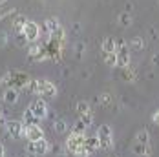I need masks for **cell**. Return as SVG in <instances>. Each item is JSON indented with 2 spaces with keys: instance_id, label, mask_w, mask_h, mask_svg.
Listing matches in <instances>:
<instances>
[{
  "instance_id": "9c48e42d",
  "label": "cell",
  "mask_w": 159,
  "mask_h": 157,
  "mask_svg": "<svg viewBox=\"0 0 159 157\" xmlns=\"http://www.w3.org/2000/svg\"><path fill=\"white\" fill-rule=\"evenodd\" d=\"M31 78L28 77V73L24 71H11V80H9V86H13L16 90H22V88H28Z\"/></svg>"
},
{
  "instance_id": "ac0fdd59",
  "label": "cell",
  "mask_w": 159,
  "mask_h": 157,
  "mask_svg": "<svg viewBox=\"0 0 159 157\" xmlns=\"http://www.w3.org/2000/svg\"><path fill=\"white\" fill-rule=\"evenodd\" d=\"M53 130H55L57 133H66V132H68V124L64 123L62 119H57L55 124H53Z\"/></svg>"
},
{
  "instance_id": "ffe728a7",
  "label": "cell",
  "mask_w": 159,
  "mask_h": 157,
  "mask_svg": "<svg viewBox=\"0 0 159 157\" xmlns=\"http://www.w3.org/2000/svg\"><path fill=\"white\" fill-rule=\"evenodd\" d=\"M128 47H132V49H135V51L143 49V47H144L143 38H141V37H134V38H132V42H130V46H128Z\"/></svg>"
},
{
  "instance_id": "2e32d148",
  "label": "cell",
  "mask_w": 159,
  "mask_h": 157,
  "mask_svg": "<svg viewBox=\"0 0 159 157\" xmlns=\"http://www.w3.org/2000/svg\"><path fill=\"white\" fill-rule=\"evenodd\" d=\"M44 28H46V31H48V35H51L53 31H57L59 28H61V24H59V20L53 16V18H48L46 22H44Z\"/></svg>"
},
{
  "instance_id": "e0dca14e",
  "label": "cell",
  "mask_w": 159,
  "mask_h": 157,
  "mask_svg": "<svg viewBox=\"0 0 159 157\" xmlns=\"http://www.w3.org/2000/svg\"><path fill=\"white\" fill-rule=\"evenodd\" d=\"M75 110H77L79 115H84V113L92 111V108H90V102H88V101H79V102H77V106H75Z\"/></svg>"
},
{
  "instance_id": "8fae6325",
  "label": "cell",
  "mask_w": 159,
  "mask_h": 157,
  "mask_svg": "<svg viewBox=\"0 0 159 157\" xmlns=\"http://www.w3.org/2000/svg\"><path fill=\"white\" fill-rule=\"evenodd\" d=\"M6 130H7V133L11 135V137H15V139H18V137H22L24 135V123L22 121H6Z\"/></svg>"
},
{
  "instance_id": "603a6c76",
  "label": "cell",
  "mask_w": 159,
  "mask_h": 157,
  "mask_svg": "<svg viewBox=\"0 0 159 157\" xmlns=\"http://www.w3.org/2000/svg\"><path fill=\"white\" fill-rule=\"evenodd\" d=\"M26 22H28V18H26L24 15H20L18 18H15V22H13V28H15L16 31H20V29L24 28V24H26Z\"/></svg>"
},
{
  "instance_id": "83f0119b",
  "label": "cell",
  "mask_w": 159,
  "mask_h": 157,
  "mask_svg": "<svg viewBox=\"0 0 159 157\" xmlns=\"http://www.w3.org/2000/svg\"><path fill=\"white\" fill-rule=\"evenodd\" d=\"M80 53H84V44H77V55H80Z\"/></svg>"
},
{
  "instance_id": "4dcf8cb0",
  "label": "cell",
  "mask_w": 159,
  "mask_h": 157,
  "mask_svg": "<svg viewBox=\"0 0 159 157\" xmlns=\"http://www.w3.org/2000/svg\"><path fill=\"white\" fill-rule=\"evenodd\" d=\"M26 157H39V155H35V154H30V152H28V155Z\"/></svg>"
},
{
  "instance_id": "5b68a950",
  "label": "cell",
  "mask_w": 159,
  "mask_h": 157,
  "mask_svg": "<svg viewBox=\"0 0 159 157\" xmlns=\"http://www.w3.org/2000/svg\"><path fill=\"white\" fill-rule=\"evenodd\" d=\"M115 57H117V66L119 68H126L130 66V47L125 40H115Z\"/></svg>"
},
{
  "instance_id": "3957f363",
  "label": "cell",
  "mask_w": 159,
  "mask_h": 157,
  "mask_svg": "<svg viewBox=\"0 0 159 157\" xmlns=\"http://www.w3.org/2000/svg\"><path fill=\"white\" fill-rule=\"evenodd\" d=\"M115 46H117V42H115L113 37H104L101 49H102V59H104V62H106V66H110V68H115V66H117Z\"/></svg>"
},
{
  "instance_id": "5bb4252c",
  "label": "cell",
  "mask_w": 159,
  "mask_h": 157,
  "mask_svg": "<svg viewBox=\"0 0 159 157\" xmlns=\"http://www.w3.org/2000/svg\"><path fill=\"white\" fill-rule=\"evenodd\" d=\"M4 102H7V104H16L18 102V90L13 88V86H9V88H6L4 90Z\"/></svg>"
},
{
  "instance_id": "f546056e",
  "label": "cell",
  "mask_w": 159,
  "mask_h": 157,
  "mask_svg": "<svg viewBox=\"0 0 159 157\" xmlns=\"http://www.w3.org/2000/svg\"><path fill=\"white\" fill-rule=\"evenodd\" d=\"M4 124H6V119H4V115H2V111H0V128Z\"/></svg>"
},
{
  "instance_id": "9a60e30c",
  "label": "cell",
  "mask_w": 159,
  "mask_h": 157,
  "mask_svg": "<svg viewBox=\"0 0 159 157\" xmlns=\"http://www.w3.org/2000/svg\"><path fill=\"white\" fill-rule=\"evenodd\" d=\"M117 22H119L121 28H130L132 26V15L128 11H123V13H119V16H117Z\"/></svg>"
},
{
  "instance_id": "cb8c5ba5",
  "label": "cell",
  "mask_w": 159,
  "mask_h": 157,
  "mask_svg": "<svg viewBox=\"0 0 159 157\" xmlns=\"http://www.w3.org/2000/svg\"><path fill=\"white\" fill-rule=\"evenodd\" d=\"M79 119H80V121H82L86 126H92V124H93V111H88V113L80 115Z\"/></svg>"
},
{
  "instance_id": "277c9868",
  "label": "cell",
  "mask_w": 159,
  "mask_h": 157,
  "mask_svg": "<svg viewBox=\"0 0 159 157\" xmlns=\"http://www.w3.org/2000/svg\"><path fill=\"white\" fill-rule=\"evenodd\" d=\"M97 137H99V142H101V148L104 150H110L113 146V130H111L110 124H101L97 128Z\"/></svg>"
},
{
  "instance_id": "44dd1931",
  "label": "cell",
  "mask_w": 159,
  "mask_h": 157,
  "mask_svg": "<svg viewBox=\"0 0 159 157\" xmlns=\"http://www.w3.org/2000/svg\"><path fill=\"white\" fill-rule=\"evenodd\" d=\"M135 141L137 142H150V133H148V130H141V132H137V135H135Z\"/></svg>"
},
{
  "instance_id": "7c38bea8",
  "label": "cell",
  "mask_w": 159,
  "mask_h": 157,
  "mask_svg": "<svg viewBox=\"0 0 159 157\" xmlns=\"http://www.w3.org/2000/svg\"><path fill=\"white\" fill-rule=\"evenodd\" d=\"M132 152L139 157H150L152 155V146H150V142H137L135 141L134 146H132Z\"/></svg>"
},
{
  "instance_id": "d6986e66",
  "label": "cell",
  "mask_w": 159,
  "mask_h": 157,
  "mask_svg": "<svg viewBox=\"0 0 159 157\" xmlns=\"http://www.w3.org/2000/svg\"><path fill=\"white\" fill-rule=\"evenodd\" d=\"M123 70V78L126 80V82H132L134 78H135V71L130 68V66H126V68H121Z\"/></svg>"
},
{
  "instance_id": "30bf717a",
  "label": "cell",
  "mask_w": 159,
  "mask_h": 157,
  "mask_svg": "<svg viewBox=\"0 0 159 157\" xmlns=\"http://www.w3.org/2000/svg\"><path fill=\"white\" fill-rule=\"evenodd\" d=\"M24 137L28 139V141H39V139H42L44 137V130L37 124H28L24 126Z\"/></svg>"
},
{
  "instance_id": "7402d4cb",
  "label": "cell",
  "mask_w": 159,
  "mask_h": 157,
  "mask_svg": "<svg viewBox=\"0 0 159 157\" xmlns=\"http://www.w3.org/2000/svg\"><path fill=\"white\" fill-rule=\"evenodd\" d=\"M86 128H88V126L84 124V123H82L80 119H77V121L73 123V126H71V132H77V133H84V132H86Z\"/></svg>"
},
{
  "instance_id": "6da1fadb",
  "label": "cell",
  "mask_w": 159,
  "mask_h": 157,
  "mask_svg": "<svg viewBox=\"0 0 159 157\" xmlns=\"http://www.w3.org/2000/svg\"><path fill=\"white\" fill-rule=\"evenodd\" d=\"M28 88L42 99H55L57 97V86L53 82H49L48 78H33V80H30Z\"/></svg>"
},
{
  "instance_id": "8992f818",
  "label": "cell",
  "mask_w": 159,
  "mask_h": 157,
  "mask_svg": "<svg viewBox=\"0 0 159 157\" xmlns=\"http://www.w3.org/2000/svg\"><path fill=\"white\" fill-rule=\"evenodd\" d=\"M20 33H22L24 40H28V42H37V40L40 38V28H39V24L33 22V20H28V22L24 24V28L20 29Z\"/></svg>"
},
{
  "instance_id": "4316f807",
  "label": "cell",
  "mask_w": 159,
  "mask_h": 157,
  "mask_svg": "<svg viewBox=\"0 0 159 157\" xmlns=\"http://www.w3.org/2000/svg\"><path fill=\"white\" fill-rule=\"evenodd\" d=\"M152 62H154V66H156V68H159V53H156V55L152 57Z\"/></svg>"
},
{
  "instance_id": "d4e9b609",
  "label": "cell",
  "mask_w": 159,
  "mask_h": 157,
  "mask_svg": "<svg viewBox=\"0 0 159 157\" xmlns=\"http://www.w3.org/2000/svg\"><path fill=\"white\" fill-rule=\"evenodd\" d=\"M101 104H102V106H110L111 104V95L110 93H102L101 95Z\"/></svg>"
},
{
  "instance_id": "4fadbf2b",
  "label": "cell",
  "mask_w": 159,
  "mask_h": 157,
  "mask_svg": "<svg viewBox=\"0 0 159 157\" xmlns=\"http://www.w3.org/2000/svg\"><path fill=\"white\" fill-rule=\"evenodd\" d=\"M84 148H86V152H88L90 155L101 148V142H99L97 133H95V135H88V137H86V141H84Z\"/></svg>"
},
{
  "instance_id": "f1b7e54d",
  "label": "cell",
  "mask_w": 159,
  "mask_h": 157,
  "mask_svg": "<svg viewBox=\"0 0 159 157\" xmlns=\"http://www.w3.org/2000/svg\"><path fill=\"white\" fill-rule=\"evenodd\" d=\"M0 157H6V148H4V144H0Z\"/></svg>"
},
{
  "instance_id": "ba28073f",
  "label": "cell",
  "mask_w": 159,
  "mask_h": 157,
  "mask_svg": "<svg viewBox=\"0 0 159 157\" xmlns=\"http://www.w3.org/2000/svg\"><path fill=\"white\" fill-rule=\"evenodd\" d=\"M28 152L35 154V155H46L49 152V142L46 141V137L39 139V141H28Z\"/></svg>"
},
{
  "instance_id": "7a4b0ae2",
  "label": "cell",
  "mask_w": 159,
  "mask_h": 157,
  "mask_svg": "<svg viewBox=\"0 0 159 157\" xmlns=\"http://www.w3.org/2000/svg\"><path fill=\"white\" fill-rule=\"evenodd\" d=\"M84 141H86V135L84 133L71 132L68 135V141H66V150L75 157H90V154L84 148Z\"/></svg>"
},
{
  "instance_id": "484cf974",
  "label": "cell",
  "mask_w": 159,
  "mask_h": 157,
  "mask_svg": "<svg viewBox=\"0 0 159 157\" xmlns=\"http://www.w3.org/2000/svg\"><path fill=\"white\" fill-rule=\"evenodd\" d=\"M152 121L156 123V126H159V110L154 111V115H152Z\"/></svg>"
},
{
  "instance_id": "52a82bcc",
  "label": "cell",
  "mask_w": 159,
  "mask_h": 157,
  "mask_svg": "<svg viewBox=\"0 0 159 157\" xmlns=\"http://www.w3.org/2000/svg\"><path fill=\"white\" fill-rule=\"evenodd\" d=\"M28 110L31 111V115L35 119L42 121L48 117V104H46V99H35L30 102V108Z\"/></svg>"
}]
</instances>
